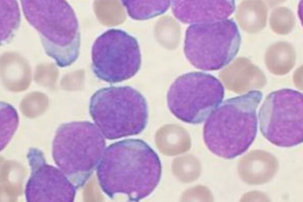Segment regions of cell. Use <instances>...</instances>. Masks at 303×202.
Returning a JSON list of instances; mask_svg holds the SVG:
<instances>
[{
  "label": "cell",
  "mask_w": 303,
  "mask_h": 202,
  "mask_svg": "<svg viewBox=\"0 0 303 202\" xmlns=\"http://www.w3.org/2000/svg\"><path fill=\"white\" fill-rule=\"evenodd\" d=\"M263 98L259 90L228 98L207 119L203 138L208 148L219 157L231 159L245 153L258 130L257 109Z\"/></svg>",
  "instance_id": "2"
},
{
  "label": "cell",
  "mask_w": 303,
  "mask_h": 202,
  "mask_svg": "<svg viewBox=\"0 0 303 202\" xmlns=\"http://www.w3.org/2000/svg\"><path fill=\"white\" fill-rule=\"evenodd\" d=\"M91 55L93 74L110 83L132 78L141 66L137 39L119 29H109L99 35L92 45Z\"/></svg>",
  "instance_id": "9"
},
{
  "label": "cell",
  "mask_w": 303,
  "mask_h": 202,
  "mask_svg": "<svg viewBox=\"0 0 303 202\" xmlns=\"http://www.w3.org/2000/svg\"><path fill=\"white\" fill-rule=\"evenodd\" d=\"M0 41L3 44L13 37L21 22V13L17 1H0Z\"/></svg>",
  "instance_id": "12"
},
{
  "label": "cell",
  "mask_w": 303,
  "mask_h": 202,
  "mask_svg": "<svg viewBox=\"0 0 303 202\" xmlns=\"http://www.w3.org/2000/svg\"><path fill=\"white\" fill-rule=\"evenodd\" d=\"M129 16L133 19H148L164 13L170 7L169 1H122Z\"/></svg>",
  "instance_id": "13"
},
{
  "label": "cell",
  "mask_w": 303,
  "mask_h": 202,
  "mask_svg": "<svg viewBox=\"0 0 303 202\" xmlns=\"http://www.w3.org/2000/svg\"><path fill=\"white\" fill-rule=\"evenodd\" d=\"M89 111L96 126L109 140L138 135L148 122L145 98L129 86L98 89L90 97Z\"/></svg>",
  "instance_id": "5"
},
{
  "label": "cell",
  "mask_w": 303,
  "mask_h": 202,
  "mask_svg": "<svg viewBox=\"0 0 303 202\" xmlns=\"http://www.w3.org/2000/svg\"><path fill=\"white\" fill-rule=\"evenodd\" d=\"M1 150L9 143L18 127L19 117L11 105L1 102Z\"/></svg>",
  "instance_id": "14"
},
{
  "label": "cell",
  "mask_w": 303,
  "mask_h": 202,
  "mask_svg": "<svg viewBox=\"0 0 303 202\" xmlns=\"http://www.w3.org/2000/svg\"><path fill=\"white\" fill-rule=\"evenodd\" d=\"M98 182L110 198L126 195L138 201L150 195L159 185L162 165L157 153L142 139L114 142L105 150L96 168Z\"/></svg>",
  "instance_id": "1"
},
{
  "label": "cell",
  "mask_w": 303,
  "mask_h": 202,
  "mask_svg": "<svg viewBox=\"0 0 303 202\" xmlns=\"http://www.w3.org/2000/svg\"><path fill=\"white\" fill-rule=\"evenodd\" d=\"M260 129L271 143L292 147L303 141V95L282 88L270 93L258 113Z\"/></svg>",
  "instance_id": "8"
},
{
  "label": "cell",
  "mask_w": 303,
  "mask_h": 202,
  "mask_svg": "<svg viewBox=\"0 0 303 202\" xmlns=\"http://www.w3.org/2000/svg\"><path fill=\"white\" fill-rule=\"evenodd\" d=\"M174 16L185 24L203 23L228 19L235 10V2L229 0L173 1Z\"/></svg>",
  "instance_id": "11"
},
{
  "label": "cell",
  "mask_w": 303,
  "mask_h": 202,
  "mask_svg": "<svg viewBox=\"0 0 303 202\" xmlns=\"http://www.w3.org/2000/svg\"><path fill=\"white\" fill-rule=\"evenodd\" d=\"M241 37L233 19L189 25L185 32L184 52L194 67L205 71L220 70L237 55Z\"/></svg>",
  "instance_id": "6"
},
{
  "label": "cell",
  "mask_w": 303,
  "mask_h": 202,
  "mask_svg": "<svg viewBox=\"0 0 303 202\" xmlns=\"http://www.w3.org/2000/svg\"><path fill=\"white\" fill-rule=\"evenodd\" d=\"M25 18L38 32L45 54L64 68L78 59L79 24L74 10L61 0H21Z\"/></svg>",
  "instance_id": "3"
},
{
  "label": "cell",
  "mask_w": 303,
  "mask_h": 202,
  "mask_svg": "<svg viewBox=\"0 0 303 202\" xmlns=\"http://www.w3.org/2000/svg\"><path fill=\"white\" fill-rule=\"evenodd\" d=\"M27 158L31 174L25 186L26 201H74L77 189L59 168L46 162L41 150L31 148Z\"/></svg>",
  "instance_id": "10"
},
{
  "label": "cell",
  "mask_w": 303,
  "mask_h": 202,
  "mask_svg": "<svg viewBox=\"0 0 303 202\" xmlns=\"http://www.w3.org/2000/svg\"><path fill=\"white\" fill-rule=\"evenodd\" d=\"M105 148V137L95 124L88 121H73L57 129L52 156L59 168L78 189L97 168Z\"/></svg>",
  "instance_id": "4"
},
{
  "label": "cell",
  "mask_w": 303,
  "mask_h": 202,
  "mask_svg": "<svg viewBox=\"0 0 303 202\" xmlns=\"http://www.w3.org/2000/svg\"><path fill=\"white\" fill-rule=\"evenodd\" d=\"M224 87L214 76L202 72L184 74L171 85L168 108L179 120L190 124L203 123L222 103Z\"/></svg>",
  "instance_id": "7"
}]
</instances>
